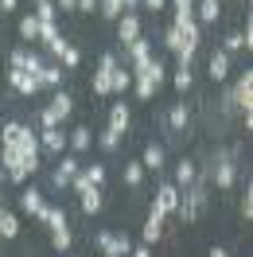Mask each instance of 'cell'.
Listing matches in <instances>:
<instances>
[{
    "mask_svg": "<svg viewBox=\"0 0 253 257\" xmlns=\"http://www.w3.org/2000/svg\"><path fill=\"white\" fill-rule=\"evenodd\" d=\"M0 141H4V148H16L20 156L32 164V172H39V164H43L39 156H43V152H39V137H35L28 125H20V121H8V125L0 128Z\"/></svg>",
    "mask_w": 253,
    "mask_h": 257,
    "instance_id": "6da1fadb",
    "label": "cell"
},
{
    "mask_svg": "<svg viewBox=\"0 0 253 257\" xmlns=\"http://www.w3.org/2000/svg\"><path fill=\"white\" fill-rule=\"evenodd\" d=\"M226 109H241V113L253 109V70L249 66H245V74L234 82V90L226 94Z\"/></svg>",
    "mask_w": 253,
    "mask_h": 257,
    "instance_id": "7a4b0ae2",
    "label": "cell"
},
{
    "mask_svg": "<svg viewBox=\"0 0 253 257\" xmlns=\"http://www.w3.org/2000/svg\"><path fill=\"white\" fill-rule=\"evenodd\" d=\"M94 245H97V253H101V257H129V253H133V241H129L125 230H121V234L101 230V234L94 238Z\"/></svg>",
    "mask_w": 253,
    "mask_h": 257,
    "instance_id": "3957f363",
    "label": "cell"
},
{
    "mask_svg": "<svg viewBox=\"0 0 253 257\" xmlns=\"http://www.w3.org/2000/svg\"><path fill=\"white\" fill-rule=\"evenodd\" d=\"M0 164H4V176L12 179V183H28V176H35L32 164L24 160L16 148H0Z\"/></svg>",
    "mask_w": 253,
    "mask_h": 257,
    "instance_id": "277c9868",
    "label": "cell"
},
{
    "mask_svg": "<svg viewBox=\"0 0 253 257\" xmlns=\"http://www.w3.org/2000/svg\"><path fill=\"white\" fill-rule=\"evenodd\" d=\"M210 172H214V187H234V179H237V168H234V152H218L214 156V164H210Z\"/></svg>",
    "mask_w": 253,
    "mask_h": 257,
    "instance_id": "5b68a950",
    "label": "cell"
},
{
    "mask_svg": "<svg viewBox=\"0 0 253 257\" xmlns=\"http://www.w3.org/2000/svg\"><path fill=\"white\" fill-rule=\"evenodd\" d=\"M82 172V164H78V156H74V152H63V156H59V168H55V187H59V191H66V187H70V179L78 176Z\"/></svg>",
    "mask_w": 253,
    "mask_h": 257,
    "instance_id": "8992f818",
    "label": "cell"
},
{
    "mask_svg": "<svg viewBox=\"0 0 253 257\" xmlns=\"http://www.w3.org/2000/svg\"><path fill=\"white\" fill-rule=\"evenodd\" d=\"M152 207H156L164 218H168V214H175V207H179V187H175V183H160Z\"/></svg>",
    "mask_w": 253,
    "mask_h": 257,
    "instance_id": "52a82bcc",
    "label": "cell"
},
{
    "mask_svg": "<svg viewBox=\"0 0 253 257\" xmlns=\"http://www.w3.org/2000/svg\"><path fill=\"white\" fill-rule=\"evenodd\" d=\"M35 137H39V152H55V156L66 152V128H39Z\"/></svg>",
    "mask_w": 253,
    "mask_h": 257,
    "instance_id": "ba28073f",
    "label": "cell"
},
{
    "mask_svg": "<svg viewBox=\"0 0 253 257\" xmlns=\"http://www.w3.org/2000/svg\"><path fill=\"white\" fill-rule=\"evenodd\" d=\"M8 82H12V90L24 97H35L39 94V78L35 74H28V70H16V66H8Z\"/></svg>",
    "mask_w": 253,
    "mask_h": 257,
    "instance_id": "9c48e42d",
    "label": "cell"
},
{
    "mask_svg": "<svg viewBox=\"0 0 253 257\" xmlns=\"http://www.w3.org/2000/svg\"><path fill=\"white\" fill-rule=\"evenodd\" d=\"M117 39H121V43H133V39H141V16H137V12H121V16H117Z\"/></svg>",
    "mask_w": 253,
    "mask_h": 257,
    "instance_id": "30bf717a",
    "label": "cell"
},
{
    "mask_svg": "<svg viewBox=\"0 0 253 257\" xmlns=\"http://www.w3.org/2000/svg\"><path fill=\"white\" fill-rule=\"evenodd\" d=\"M160 234H164V214H160L156 207H148V218H144V230H141L144 245H156Z\"/></svg>",
    "mask_w": 253,
    "mask_h": 257,
    "instance_id": "8fae6325",
    "label": "cell"
},
{
    "mask_svg": "<svg viewBox=\"0 0 253 257\" xmlns=\"http://www.w3.org/2000/svg\"><path fill=\"white\" fill-rule=\"evenodd\" d=\"M90 145H94V133H90V125H82V128H74V133H66V152L82 156Z\"/></svg>",
    "mask_w": 253,
    "mask_h": 257,
    "instance_id": "7c38bea8",
    "label": "cell"
},
{
    "mask_svg": "<svg viewBox=\"0 0 253 257\" xmlns=\"http://www.w3.org/2000/svg\"><path fill=\"white\" fill-rule=\"evenodd\" d=\"M206 74H210V78L214 82H222V78H230V55H226V51H210V63H206Z\"/></svg>",
    "mask_w": 253,
    "mask_h": 257,
    "instance_id": "4fadbf2b",
    "label": "cell"
},
{
    "mask_svg": "<svg viewBox=\"0 0 253 257\" xmlns=\"http://www.w3.org/2000/svg\"><path fill=\"white\" fill-rule=\"evenodd\" d=\"M70 109H74V97L66 94V90H59V94L51 97V105H47V113L55 117V121H59V125H63L66 117H70Z\"/></svg>",
    "mask_w": 253,
    "mask_h": 257,
    "instance_id": "5bb4252c",
    "label": "cell"
},
{
    "mask_svg": "<svg viewBox=\"0 0 253 257\" xmlns=\"http://www.w3.org/2000/svg\"><path fill=\"white\" fill-rule=\"evenodd\" d=\"M222 16V0H195V24H214Z\"/></svg>",
    "mask_w": 253,
    "mask_h": 257,
    "instance_id": "9a60e30c",
    "label": "cell"
},
{
    "mask_svg": "<svg viewBox=\"0 0 253 257\" xmlns=\"http://www.w3.org/2000/svg\"><path fill=\"white\" fill-rule=\"evenodd\" d=\"M129 125H133V113H129L125 101H117L109 109V128H117V133H129Z\"/></svg>",
    "mask_w": 253,
    "mask_h": 257,
    "instance_id": "2e32d148",
    "label": "cell"
},
{
    "mask_svg": "<svg viewBox=\"0 0 253 257\" xmlns=\"http://www.w3.org/2000/svg\"><path fill=\"white\" fill-rule=\"evenodd\" d=\"M20 39H24V47H32V43H39V20L32 16H20Z\"/></svg>",
    "mask_w": 253,
    "mask_h": 257,
    "instance_id": "e0dca14e",
    "label": "cell"
},
{
    "mask_svg": "<svg viewBox=\"0 0 253 257\" xmlns=\"http://www.w3.org/2000/svg\"><path fill=\"white\" fill-rule=\"evenodd\" d=\"M43 207H47V203H43V195H39V191H32V187L20 195V210H24L28 218H35V214H39Z\"/></svg>",
    "mask_w": 253,
    "mask_h": 257,
    "instance_id": "ac0fdd59",
    "label": "cell"
},
{
    "mask_svg": "<svg viewBox=\"0 0 253 257\" xmlns=\"http://www.w3.org/2000/svg\"><path fill=\"white\" fill-rule=\"evenodd\" d=\"M20 234V214H12V210H4V203H0V238H16Z\"/></svg>",
    "mask_w": 253,
    "mask_h": 257,
    "instance_id": "d6986e66",
    "label": "cell"
},
{
    "mask_svg": "<svg viewBox=\"0 0 253 257\" xmlns=\"http://www.w3.org/2000/svg\"><path fill=\"white\" fill-rule=\"evenodd\" d=\"M195 176H199L195 160H179V164H175V187H191V183H195Z\"/></svg>",
    "mask_w": 253,
    "mask_h": 257,
    "instance_id": "ffe728a7",
    "label": "cell"
},
{
    "mask_svg": "<svg viewBox=\"0 0 253 257\" xmlns=\"http://www.w3.org/2000/svg\"><path fill=\"white\" fill-rule=\"evenodd\" d=\"M141 164H144V172H160V168H164V145H148Z\"/></svg>",
    "mask_w": 253,
    "mask_h": 257,
    "instance_id": "44dd1931",
    "label": "cell"
},
{
    "mask_svg": "<svg viewBox=\"0 0 253 257\" xmlns=\"http://www.w3.org/2000/svg\"><path fill=\"white\" fill-rule=\"evenodd\" d=\"M78 203H82V214H97L101 210V187H86L78 195Z\"/></svg>",
    "mask_w": 253,
    "mask_h": 257,
    "instance_id": "7402d4cb",
    "label": "cell"
},
{
    "mask_svg": "<svg viewBox=\"0 0 253 257\" xmlns=\"http://www.w3.org/2000/svg\"><path fill=\"white\" fill-rule=\"evenodd\" d=\"M121 179H125V187H141V183H144V164L141 160H129L125 172H121Z\"/></svg>",
    "mask_w": 253,
    "mask_h": 257,
    "instance_id": "603a6c76",
    "label": "cell"
},
{
    "mask_svg": "<svg viewBox=\"0 0 253 257\" xmlns=\"http://www.w3.org/2000/svg\"><path fill=\"white\" fill-rule=\"evenodd\" d=\"M129 86H133V74H129L125 66H113V78H109V94H125Z\"/></svg>",
    "mask_w": 253,
    "mask_h": 257,
    "instance_id": "cb8c5ba5",
    "label": "cell"
},
{
    "mask_svg": "<svg viewBox=\"0 0 253 257\" xmlns=\"http://www.w3.org/2000/svg\"><path fill=\"white\" fill-rule=\"evenodd\" d=\"M187 121H191L187 105H183V101H179V105H172V113H168V125H172V133H183V128H187Z\"/></svg>",
    "mask_w": 253,
    "mask_h": 257,
    "instance_id": "d4e9b609",
    "label": "cell"
},
{
    "mask_svg": "<svg viewBox=\"0 0 253 257\" xmlns=\"http://www.w3.org/2000/svg\"><path fill=\"white\" fill-rule=\"evenodd\" d=\"M35 218H39L43 226H51V230H55V226H66V210H59V207H43Z\"/></svg>",
    "mask_w": 253,
    "mask_h": 257,
    "instance_id": "484cf974",
    "label": "cell"
},
{
    "mask_svg": "<svg viewBox=\"0 0 253 257\" xmlns=\"http://www.w3.org/2000/svg\"><path fill=\"white\" fill-rule=\"evenodd\" d=\"M141 59H152V43H148L144 35L129 43V63H141Z\"/></svg>",
    "mask_w": 253,
    "mask_h": 257,
    "instance_id": "4316f807",
    "label": "cell"
},
{
    "mask_svg": "<svg viewBox=\"0 0 253 257\" xmlns=\"http://www.w3.org/2000/svg\"><path fill=\"white\" fill-rule=\"evenodd\" d=\"M172 8H175V28L179 24H187V20H195V0H172Z\"/></svg>",
    "mask_w": 253,
    "mask_h": 257,
    "instance_id": "83f0119b",
    "label": "cell"
},
{
    "mask_svg": "<svg viewBox=\"0 0 253 257\" xmlns=\"http://www.w3.org/2000/svg\"><path fill=\"white\" fill-rule=\"evenodd\" d=\"M70 226H55V230H51V245H55V249H59V253H66V249H70Z\"/></svg>",
    "mask_w": 253,
    "mask_h": 257,
    "instance_id": "f1b7e54d",
    "label": "cell"
},
{
    "mask_svg": "<svg viewBox=\"0 0 253 257\" xmlns=\"http://www.w3.org/2000/svg\"><path fill=\"white\" fill-rule=\"evenodd\" d=\"M172 82H175V90H179V94H187L191 86H195V74H191V66H175Z\"/></svg>",
    "mask_w": 253,
    "mask_h": 257,
    "instance_id": "f546056e",
    "label": "cell"
},
{
    "mask_svg": "<svg viewBox=\"0 0 253 257\" xmlns=\"http://www.w3.org/2000/svg\"><path fill=\"white\" fill-rule=\"evenodd\" d=\"M59 82H63V66H43V70H39V90L59 86Z\"/></svg>",
    "mask_w": 253,
    "mask_h": 257,
    "instance_id": "4dcf8cb0",
    "label": "cell"
},
{
    "mask_svg": "<svg viewBox=\"0 0 253 257\" xmlns=\"http://www.w3.org/2000/svg\"><path fill=\"white\" fill-rule=\"evenodd\" d=\"M97 12L105 20H117L121 12H125V0H97Z\"/></svg>",
    "mask_w": 253,
    "mask_h": 257,
    "instance_id": "1f68e13d",
    "label": "cell"
},
{
    "mask_svg": "<svg viewBox=\"0 0 253 257\" xmlns=\"http://www.w3.org/2000/svg\"><path fill=\"white\" fill-rule=\"evenodd\" d=\"M121 137H125V133H117V128H105V133L97 137V148H101V152H113V148L121 145Z\"/></svg>",
    "mask_w": 253,
    "mask_h": 257,
    "instance_id": "d6a6232c",
    "label": "cell"
},
{
    "mask_svg": "<svg viewBox=\"0 0 253 257\" xmlns=\"http://www.w3.org/2000/svg\"><path fill=\"white\" fill-rule=\"evenodd\" d=\"M82 176H86L90 187H101V183H105V164H90V168H82Z\"/></svg>",
    "mask_w": 253,
    "mask_h": 257,
    "instance_id": "836d02e7",
    "label": "cell"
},
{
    "mask_svg": "<svg viewBox=\"0 0 253 257\" xmlns=\"http://www.w3.org/2000/svg\"><path fill=\"white\" fill-rule=\"evenodd\" d=\"M43 43H47V51H51V55H55V59H63V51L70 47V43H66V39H63V35H59V32H55V35H47Z\"/></svg>",
    "mask_w": 253,
    "mask_h": 257,
    "instance_id": "e575fe53",
    "label": "cell"
},
{
    "mask_svg": "<svg viewBox=\"0 0 253 257\" xmlns=\"http://www.w3.org/2000/svg\"><path fill=\"white\" fill-rule=\"evenodd\" d=\"M20 70H28V74H35V78H39V70H43V59H39V55L28 47V59H24V66H20Z\"/></svg>",
    "mask_w": 253,
    "mask_h": 257,
    "instance_id": "d590c367",
    "label": "cell"
},
{
    "mask_svg": "<svg viewBox=\"0 0 253 257\" xmlns=\"http://www.w3.org/2000/svg\"><path fill=\"white\" fill-rule=\"evenodd\" d=\"M241 47H245V39H241V32H230L226 39H222V51H226V55H234V51H241Z\"/></svg>",
    "mask_w": 253,
    "mask_h": 257,
    "instance_id": "8d00e7d4",
    "label": "cell"
},
{
    "mask_svg": "<svg viewBox=\"0 0 253 257\" xmlns=\"http://www.w3.org/2000/svg\"><path fill=\"white\" fill-rule=\"evenodd\" d=\"M164 47H168V51H179V47H183V35H179V28H175V24L164 32Z\"/></svg>",
    "mask_w": 253,
    "mask_h": 257,
    "instance_id": "74e56055",
    "label": "cell"
},
{
    "mask_svg": "<svg viewBox=\"0 0 253 257\" xmlns=\"http://www.w3.org/2000/svg\"><path fill=\"white\" fill-rule=\"evenodd\" d=\"M35 20H39V24H55V4H35Z\"/></svg>",
    "mask_w": 253,
    "mask_h": 257,
    "instance_id": "f35d334b",
    "label": "cell"
},
{
    "mask_svg": "<svg viewBox=\"0 0 253 257\" xmlns=\"http://www.w3.org/2000/svg\"><path fill=\"white\" fill-rule=\"evenodd\" d=\"M241 218L253 222V191H249V187H245V195H241Z\"/></svg>",
    "mask_w": 253,
    "mask_h": 257,
    "instance_id": "ab89813d",
    "label": "cell"
},
{
    "mask_svg": "<svg viewBox=\"0 0 253 257\" xmlns=\"http://www.w3.org/2000/svg\"><path fill=\"white\" fill-rule=\"evenodd\" d=\"M78 63H82L78 47H66V51H63V66H78Z\"/></svg>",
    "mask_w": 253,
    "mask_h": 257,
    "instance_id": "60d3db41",
    "label": "cell"
},
{
    "mask_svg": "<svg viewBox=\"0 0 253 257\" xmlns=\"http://www.w3.org/2000/svg\"><path fill=\"white\" fill-rule=\"evenodd\" d=\"M164 4H168V0H141V8H148V12H160Z\"/></svg>",
    "mask_w": 253,
    "mask_h": 257,
    "instance_id": "b9f144b4",
    "label": "cell"
},
{
    "mask_svg": "<svg viewBox=\"0 0 253 257\" xmlns=\"http://www.w3.org/2000/svg\"><path fill=\"white\" fill-rule=\"evenodd\" d=\"M129 257H152V245H133V253Z\"/></svg>",
    "mask_w": 253,
    "mask_h": 257,
    "instance_id": "7bdbcfd3",
    "label": "cell"
},
{
    "mask_svg": "<svg viewBox=\"0 0 253 257\" xmlns=\"http://www.w3.org/2000/svg\"><path fill=\"white\" fill-rule=\"evenodd\" d=\"M74 8H82V12H97V0H78Z\"/></svg>",
    "mask_w": 253,
    "mask_h": 257,
    "instance_id": "ee69618b",
    "label": "cell"
},
{
    "mask_svg": "<svg viewBox=\"0 0 253 257\" xmlns=\"http://www.w3.org/2000/svg\"><path fill=\"white\" fill-rule=\"evenodd\" d=\"M16 4L20 0H0V12H16Z\"/></svg>",
    "mask_w": 253,
    "mask_h": 257,
    "instance_id": "f6af8a7d",
    "label": "cell"
},
{
    "mask_svg": "<svg viewBox=\"0 0 253 257\" xmlns=\"http://www.w3.org/2000/svg\"><path fill=\"white\" fill-rule=\"evenodd\" d=\"M206 257H226V249H222V245H214V249H210Z\"/></svg>",
    "mask_w": 253,
    "mask_h": 257,
    "instance_id": "bcb514c9",
    "label": "cell"
},
{
    "mask_svg": "<svg viewBox=\"0 0 253 257\" xmlns=\"http://www.w3.org/2000/svg\"><path fill=\"white\" fill-rule=\"evenodd\" d=\"M74 4H78V0H59V8H74Z\"/></svg>",
    "mask_w": 253,
    "mask_h": 257,
    "instance_id": "7dc6e473",
    "label": "cell"
},
{
    "mask_svg": "<svg viewBox=\"0 0 253 257\" xmlns=\"http://www.w3.org/2000/svg\"><path fill=\"white\" fill-rule=\"evenodd\" d=\"M35 4H47V0H35Z\"/></svg>",
    "mask_w": 253,
    "mask_h": 257,
    "instance_id": "c3c4849f",
    "label": "cell"
},
{
    "mask_svg": "<svg viewBox=\"0 0 253 257\" xmlns=\"http://www.w3.org/2000/svg\"><path fill=\"white\" fill-rule=\"evenodd\" d=\"M0 199H4V191H0Z\"/></svg>",
    "mask_w": 253,
    "mask_h": 257,
    "instance_id": "681fc988",
    "label": "cell"
}]
</instances>
